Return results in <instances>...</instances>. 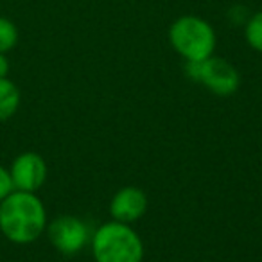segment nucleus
I'll return each instance as SVG.
<instances>
[{"instance_id": "1", "label": "nucleus", "mask_w": 262, "mask_h": 262, "mask_svg": "<svg viewBox=\"0 0 262 262\" xmlns=\"http://www.w3.org/2000/svg\"><path fill=\"white\" fill-rule=\"evenodd\" d=\"M47 225V210L36 192L13 190L0 201V233L11 243H34L45 233Z\"/></svg>"}, {"instance_id": "2", "label": "nucleus", "mask_w": 262, "mask_h": 262, "mask_svg": "<svg viewBox=\"0 0 262 262\" xmlns=\"http://www.w3.org/2000/svg\"><path fill=\"white\" fill-rule=\"evenodd\" d=\"M92 257L95 262H142L144 243L131 225L108 221L90 237Z\"/></svg>"}, {"instance_id": "3", "label": "nucleus", "mask_w": 262, "mask_h": 262, "mask_svg": "<svg viewBox=\"0 0 262 262\" xmlns=\"http://www.w3.org/2000/svg\"><path fill=\"white\" fill-rule=\"evenodd\" d=\"M171 47L185 61H203L214 56L215 31L207 20L194 15L180 16L169 27Z\"/></svg>"}, {"instance_id": "4", "label": "nucleus", "mask_w": 262, "mask_h": 262, "mask_svg": "<svg viewBox=\"0 0 262 262\" xmlns=\"http://www.w3.org/2000/svg\"><path fill=\"white\" fill-rule=\"evenodd\" d=\"M185 74L217 97H230L239 90L241 76L225 58L210 56L203 61H185Z\"/></svg>"}, {"instance_id": "5", "label": "nucleus", "mask_w": 262, "mask_h": 262, "mask_svg": "<svg viewBox=\"0 0 262 262\" xmlns=\"http://www.w3.org/2000/svg\"><path fill=\"white\" fill-rule=\"evenodd\" d=\"M51 244L63 255H76L90 243V228L76 215H59L47 225Z\"/></svg>"}, {"instance_id": "6", "label": "nucleus", "mask_w": 262, "mask_h": 262, "mask_svg": "<svg viewBox=\"0 0 262 262\" xmlns=\"http://www.w3.org/2000/svg\"><path fill=\"white\" fill-rule=\"evenodd\" d=\"M9 176L15 190H24V192H36L41 189V185L47 180V164H45L43 157L33 151H26V153L18 155L13 160L11 167L8 169Z\"/></svg>"}, {"instance_id": "7", "label": "nucleus", "mask_w": 262, "mask_h": 262, "mask_svg": "<svg viewBox=\"0 0 262 262\" xmlns=\"http://www.w3.org/2000/svg\"><path fill=\"white\" fill-rule=\"evenodd\" d=\"M147 194L139 187H122L113 194L110 201V215L113 221L133 225L137 223L147 210Z\"/></svg>"}, {"instance_id": "8", "label": "nucleus", "mask_w": 262, "mask_h": 262, "mask_svg": "<svg viewBox=\"0 0 262 262\" xmlns=\"http://www.w3.org/2000/svg\"><path fill=\"white\" fill-rule=\"evenodd\" d=\"M20 108V90L11 79H0V124L9 120Z\"/></svg>"}, {"instance_id": "9", "label": "nucleus", "mask_w": 262, "mask_h": 262, "mask_svg": "<svg viewBox=\"0 0 262 262\" xmlns=\"http://www.w3.org/2000/svg\"><path fill=\"white\" fill-rule=\"evenodd\" d=\"M244 38L253 51L262 54V11L255 13L248 18L246 26H244Z\"/></svg>"}, {"instance_id": "10", "label": "nucleus", "mask_w": 262, "mask_h": 262, "mask_svg": "<svg viewBox=\"0 0 262 262\" xmlns=\"http://www.w3.org/2000/svg\"><path fill=\"white\" fill-rule=\"evenodd\" d=\"M18 43V29L6 16H0V52L6 54Z\"/></svg>"}, {"instance_id": "11", "label": "nucleus", "mask_w": 262, "mask_h": 262, "mask_svg": "<svg viewBox=\"0 0 262 262\" xmlns=\"http://www.w3.org/2000/svg\"><path fill=\"white\" fill-rule=\"evenodd\" d=\"M15 190L13 187V182H11V176H9V171L6 167L0 165V201L6 200L9 194Z\"/></svg>"}, {"instance_id": "12", "label": "nucleus", "mask_w": 262, "mask_h": 262, "mask_svg": "<svg viewBox=\"0 0 262 262\" xmlns=\"http://www.w3.org/2000/svg\"><path fill=\"white\" fill-rule=\"evenodd\" d=\"M8 74H9V59L6 58V54L0 52V79L8 77Z\"/></svg>"}]
</instances>
